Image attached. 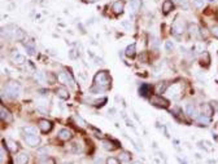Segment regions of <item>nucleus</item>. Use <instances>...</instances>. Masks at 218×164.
<instances>
[{"instance_id":"nucleus-12","label":"nucleus","mask_w":218,"mask_h":164,"mask_svg":"<svg viewBox=\"0 0 218 164\" xmlns=\"http://www.w3.org/2000/svg\"><path fill=\"white\" fill-rule=\"evenodd\" d=\"M72 132L69 129H66V128H64V129H61L60 132H58V138L62 141H68L72 138Z\"/></svg>"},{"instance_id":"nucleus-27","label":"nucleus","mask_w":218,"mask_h":164,"mask_svg":"<svg viewBox=\"0 0 218 164\" xmlns=\"http://www.w3.org/2000/svg\"><path fill=\"white\" fill-rule=\"evenodd\" d=\"M166 87H167L166 82H162V83H161V84H158V85H157V88H156V91H157V93H164V92L166 91Z\"/></svg>"},{"instance_id":"nucleus-10","label":"nucleus","mask_w":218,"mask_h":164,"mask_svg":"<svg viewBox=\"0 0 218 164\" xmlns=\"http://www.w3.org/2000/svg\"><path fill=\"white\" fill-rule=\"evenodd\" d=\"M12 60H13V62L18 63V65H22V63L26 62V57H25V56H22V54H19V53H17V51H15L12 53Z\"/></svg>"},{"instance_id":"nucleus-36","label":"nucleus","mask_w":218,"mask_h":164,"mask_svg":"<svg viewBox=\"0 0 218 164\" xmlns=\"http://www.w3.org/2000/svg\"><path fill=\"white\" fill-rule=\"evenodd\" d=\"M107 164H119V162L116 159V158H109L107 160Z\"/></svg>"},{"instance_id":"nucleus-6","label":"nucleus","mask_w":218,"mask_h":164,"mask_svg":"<svg viewBox=\"0 0 218 164\" xmlns=\"http://www.w3.org/2000/svg\"><path fill=\"white\" fill-rule=\"evenodd\" d=\"M57 78L61 83H64V84H69L70 87H74V80H73V78L68 73H64L62 71V73H60L57 75Z\"/></svg>"},{"instance_id":"nucleus-3","label":"nucleus","mask_w":218,"mask_h":164,"mask_svg":"<svg viewBox=\"0 0 218 164\" xmlns=\"http://www.w3.org/2000/svg\"><path fill=\"white\" fill-rule=\"evenodd\" d=\"M4 92L9 98H16V97H18L19 92H21V87H19V84L17 82H9L5 85Z\"/></svg>"},{"instance_id":"nucleus-5","label":"nucleus","mask_w":218,"mask_h":164,"mask_svg":"<svg viewBox=\"0 0 218 164\" xmlns=\"http://www.w3.org/2000/svg\"><path fill=\"white\" fill-rule=\"evenodd\" d=\"M173 32H174L175 35H179L182 32L184 31V21L183 19H181V17H177L174 21V23H173V27H171Z\"/></svg>"},{"instance_id":"nucleus-16","label":"nucleus","mask_w":218,"mask_h":164,"mask_svg":"<svg viewBox=\"0 0 218 164\" xmlns=\"http://www.w3.org/2000/svg\"><path fill=\"white\" fill-rule=\"evenodd\" d=\"M140 8V0H130V10L131 13H136Z\"/></svg>"},{"instance_id":"nucleus-40","label":"nucleus","mask_w":218,"mask_h":164,"mask_svg":"<svg viewBox=\"0 0 218 164\" xmlns=\"http://www.w3.org/2000/svg\"><path fill=\"white\" fill-rule=\"evenodd\" d=\"M70 57L72 58H75V51L73 49V51H70Z\"/></svg>"},{"instance_id":"nucleus-32","label":"nucleus","mask_w":218,"mask_h":164,"mask_svg":"<svg viewBox=\"0 0 218 164\" xmlns=\"http://www.w3.org/2000/svg\"><path fill=\"white\" fill-rule=\"evenodd\" d=\"M74 120L77 121V123H79V126H81V127H86V121L83 120V119L81 118V116L75 115V116H74Z\"/></svg>"},{"instance_id":"nucleus-39","label":"nucleus","mask_w":218,"mask_h":164,"mask_svg":"<svg viewBox=\"0 0 218 164\" xmlns=\"http://www.w3.org/2000/svg\"><path fill=\"white\" fill-rule=\"evenodd\" d=\"M212 34H213L216 38H218V26L212 27Z\"/></svg>"},{"instance_id":"nucleus-11","label":"nucleus","mask_w":218,"mask_h":164,"mask_svg":"<svg viewBox=\"0 0 218 164\" xmlns=\"http://www.w3.org/2000/svg\"><path fill=\"white\" fill-rule=\"evenodd\" d=\"M39 128H40L42 132L47 133V132H49V130L52 129V123H51V121L44 120V119H43V120L39 121Z\"/></svg>"},{"instance_id":"nucleus-28","label":"nucleus","mask_w":218,"mask_h":164,"mask_svg":"<svg viewBox=\"0 0 218 164\" xmlns=\"http://www.w3.org/2000/svg\"><path fill=\"white\" fill-rule=\"evenodd\" d=\"M24 132L26 134H36V128L35 127H25Z\"/></svg>"},{"instance_id":"nucleus-31","label":"nucleus","mask_w":218,"mask_h":164,"mask_svg":"<svg viewBox=\"0 0 218 164\" xmlns=\"http://www.w3.org/2000/svg\"><path fill=\"white\" fill-rule=\"evenodd\" d=\"M40 164H56L55 162V159L53 158H44V159H42L40 160Z\"/></svg>"},{"instance_id":"nucleus-34","label":"nucleus","mask_w":218,"mask_h":164,"mask_svg":"<svg viewBox=\"0 0 218 164\" xmlns=\"http://www.w3.org/2000/svg\"><path fill=\"white\" fill-rule=\"evenodd\" d=\"M152 39V43H151V47H152L153 49H156L158 47V40H157V38H151Z\"/></svg>"},{"instance_id":"nucleus-25","label":"nucleus","mask_w":218,"mask_h":164,"mask_svg":"<svg viewBox=\"0 0 218 164\" xmlns=\"http://www.w3.org/2000/svg\"><path fill=\"white\" fill-rule=\"evenodd\" d=\"M103 147H104L105 150L112 151V150H114L117 146H113V142H112V141H103Z\"/></svg>"},{"instance_id":"nucleus-19","label":"nucleus","mask_w":218,"mask_h":164,"mask_svg":"<svg viewBox=\"0 0 218 164\" xmlns=\"http://www.w3.org/2000/svg\"><path fill=\"white\" fill-rule=\"evenodd\" d=\"M29 162V155L26 152H21L17 155V164H26Z\"/></svg>"},{"instance_id":"nucleus-38","label":"nucleus","mask_w":218,"mask_h":164,"mask_svg":"<svg viewBox=\"0 0 218 164\" xmlns=\"http://www.w3.org/2000/svg\"><path fill=\"white\" fill-rule=\"evenodd\" d=\"M81 150H82V147L78 146V143H73V151L77 152V151H81Z\"/></svg>"},{"instance_id":"nucleus-14","label":"nucleus","mask_w":218,"mask_h":164,"mask_svg":"<svg viewBox=\"0 0 218 164\" xmlns=\"http://www.w3.org/2000/svg\"><path fill=\"white\" fill-rule=\"evenodd\" d=\"M24 47H25V49H26L27 54H30V56L35 54V44H34V41H25Z\"/></svg>"},{"instance_id":"nucleus-18","label":"nucleus","mask_w":218,"mask_h":164,"mask_svg":"<svg viewBox=\"0 0 218 164\" xmlns=\"http://www.w3.org/2000/svg\"><path fill=\"white\" fill-rule=\"evenodd\" d=\"M173 7H174V5H173V1H171V0H165L164 4H162V10H164L165 14H167V13H169L170 10L173 9Z\"/></svg>"},{"instance_id":"nucleus-30","label":"nucleus","mask_w":218,"mask_h":164,"mask_svg":"<svg viewBox=\"0 0 218 164\" xmlns=\"http://www.w3.org/2000/svg\"><path fill=\"white\" fill-rule=\"evenodd\" d=\"M8 147H9V150L12 152H16L18 150V146H17V143L16 142H13V141H9V142H8Z\"/></svg>"},{"instance_id":"nucleus-4","label":"nucleus","mask_w":218,"mask_h":164,"mask_svg":"<svg viewBox=\"0 0 218 164\" xmlns=\"http://www.w3.org/2000/svg\"><path fill=\"white\" fill-rule=\"evenodd\" d=\"M151 104L155 105V106H157V107H162V109H166V107L169 106V102H167V99H165L164 97L158 96V94L151 97Z\"/></svg>"},{"instance_id":"nucleus-8","label":"nucleus","mask_w":218,"mask_h":164,"mask_svg":"<svg viewBox=\"0 0 218 164\" xmlns=\"http://www.w3.org/2000/svg\"><path fill=\"white\" fill-rule=\"evenodd\" d=\"M0 118H1V120L3 121H5V123H12V120H13V116H12V114L9 113V110L8 109H5L4 106H1L0 107Z\"/></svg>"},{"instance_id":"nucleus-41","label":"nucleus","mask_w":218,"mask_h":164,"mask_svg":"<svg viewBox=\"0 0 218 164\" xmlns=\"http://www.w3.org/2000/svg\"><path fill=\"white\" fill-rule=\"evenodd\" d=\"M4 160V147H1V162Z\"/></svg>"},{"instance_id":"nucleus-15","label":"nucleus","mask_w":218,"mask_h":164,"mask_svg":"<svg viewBox=\"0 0 218 164\" xmlns=\"http://www.w3.org/2000/svg\"><path fill=\"white\" fill-rule=\"evenodd\" d=\"M201 110H203V115L208 116V118H210V116L213 115V107H212L209 104L201 105Z\"/></svg>"},{"instance_id":"nucleus-26","label":"nucleus","mask_w":218,"mask_h":164,"mask_svg":"<svg viewBox=\"0 0 218 164\" xmlns=\"http://www.w3.org/2000/svg\"><path fill=\"white\" fill-rule=\"evenodd\" d=\"M190 34H191L192 36H199V27H197L196 25H191V26H190Z\"/></svg>"},{"instance_id":"nucleus-17","label":"nucleus","mask_w":218,"mask_h":164,"mask_svg":"<svg viewBox=\"0 0 218 164\" xmlns=\"http://www.w3.org/2000/svg\"><path fill=\"white\" fill-rule=\"evenodd\" d=\"M56 93H57L58 97H61L62 99H68L69 98V92L65 89V88L62 87H58L57 89H56Z\"/></svg>"},{"instance_id":"nucleus-2","label":"nucleus","mask_w":218,"mask_h":164,"mask_svg":"<svg viewBox=\"0 0 218 164\" xmlns=\"http://www.w3.org/2000/svg\"><path fill=\"white\" fill-rule=\"evenodd\" d=\"M94 83L101 88H107L110 84V78L108 76L107 71H99L94 78Z\"/></svg>"},{"instance_id":"nucleus-37","label":"nucleus","mask_w":218,"mask_h":164,"mask_svg":"<svg viewBox=\"0 0 218 164\" xmlns=\"http://www.w3.org/2000/svg\"><path fill=\"white\" fill-rule=\"evenodd\" d=\"M131 158V155H128L127 152H122V155H121V160H125V162H126V160H128Z\"/></svg>"},{"instance_id":"nucleus-7","label":"nucleus","mask_w":218,"mask_h":164,"mask_svg":"<svg viewBox=\"0 0 218 164\" xmlns=\"http://www.w3.org/2000/svg\"><path fill=\"white\" fill-rule=\"evenodd\" d=\"M25 141H26L27 145L31 146V147H35L40 143V138H39L36 134H26L25 136Z\"/></svg>"},{"instance_id":"nucleus-1","label":"nucleus","mask_w":218,"mask_h":164,"mask_svg":"<svg viewBox=\"0 0 218 164\" xmlns=\"http://www.w3.org/2000/svg\"><path fill=\"white\" fill-rule=\"evenodd\" d=\"M1 36L8 40H24L25 39V32L22 31L21 29H18L17 26L15 25H8L3 29V32H1Z\"/></svg>"},{"instance_id":"nucleus-13","label":"nucleus","mask_w":218,"mask_h":164,"mask_svg":"<svg viewBox=\"0 0 218 164\" xmlns=\"http://www.w3.org/2000/svg\"><path fill=\"white\" fill-rule=\"evenodd\" d=\"M151 91H152V87L149 84H142L139 88V94L143 97H148L151 94Z\"/></svg>"},{"instance_id":"nucleus-24","label":"nucleus","mask_w":218,"mask_h":164,"mask_svg":"<svg viewBox=\"0 0 218 164\" xmlns=\"http://www.w3.org/2000/svg\"><path fill=\"white\" fill-rule=\"evenodd\" d=\"M34 78H35L36 80H38L39 83H44V82H46V76H44V74L40 73V71H35Z\"/></svg>"},{"instance_id":"nucleus-33","label":"nucleus","mask_w":218,"mask_h":164,"mask_svg":"<svg viewBox=\"0 0 218 164\" xmlns=\"http://www.w3.org/2000/svg\"><path fill=\"white\" fill-rule=\"evenodd\" d=\"M165 48H166V51H171L173 48H174V44H173V41H166L165 43Z\"/></svg>"},{"instance_id":"nucleus-22","label":"nucleus","mask_w":218,"mask_h":164,"mask_svg":"<svg viewBox=\"0 0 218 164\" xmlns=\"http://www.w3.org/2000/svg\"><path fill=\"white\" fill-rule=\"evenodd\" d=\"M209 62H210L209 53L208 52H203V54H201V65L204 63V66H209Z\"/></svg>"},{"instance_id":"nucleus-35","label":"nucleus","mask_w":218,"mask_h":164,"mask_svg":"<svg viewBox=\"0 0 218 164\" xmlns=\"http://www.w3.org/2000/svg\"><path fill=\"white\" fill-rule=\"evenodd\" d=\"M177 3L179 5L184 8V9H188V4H187V0H177Z\"/></svg>"},{"instance_id":"nucleus-42","label":"nucleus","mask_w":218,"mask_h":164,"mask_svg":"<svg viewBox=\"0 0 218 164\" xmlns=\"http://www.w3.org/2000/svg\"><path fill=\"white\" fill-rule=\"evenodd\" d=\"M86 1H90V3H94V1H96V0H86Z\"/></svg>"},{"instance_id":"nucleus-9","label":"nucleus","mask_w":218,"mask_h":164,"mask_svg":"<svg viewBox=\"0 0 218 164\" xmlns=\"http://www.w3.org/2000/svg\"><path fill=\"white\" fill-rule=\"evenodd\" d=\"M186 113H187V115H188L190 118H192V119H197V116H199V115H197V114H199V113H197V109L191 104L186 106Z\"/></svg>"},{"instance_id":"nucleus-21","label":"nucleus","mask_w":218,"mask_h":164,"mask_svg":"<svg viewBox=\"0 0 218 164\" xmlns=\"http://www.w3.org/2000/svg\"><path fill=\"white\" fill-rule=\"evenodd\" d=\"M122 10H124V3L122 1H116L113 4V12L114 13H122Z\"/></svg>"},{"instance_id":"nucleus-43","label":"nucleus","mask_w":218,"mask_h":164,"mask_svg":"<svg viewBox=\"0 0 218 164\" xmlns=\"http://www.w3.org/2000/svg\"><path fill=\"white\" fill-rule=\"evenodd\" d=\"M133 164H140V163H139V162H135V163H133Z\"/></svg>"},{"instance_id":"nucleus-20","label":"nucleus","mask_w":218,"mask_h":164,"mask_svg":"<svg viewBox=\"0 0 218 164\" xmlns=\"http://www.w3.org/2000/svg\"><path fill=\"white\" fill-rule=\"evenodd\" d=\"M135 52H136V45L135 44H131V45H128L126 48V51H125V54L127 56V57H134L135 56Z\"/></svg>"},{"instance_id":"nucleus-23","label":"nucleus","mask_w":218,"mask_h":164,"mask_svg":"<svg viewBox=\"0 0 218 164\" xmlns=\"http://www.w3.org/2000/svg\"><path fill=\"white\" fill-rule=\"evenodd\" d=\"M197 121H199L200 124H204V126H208L209 124V121H210V118H208V116H205V115H199L197 116Z\"/></svg>"},{"instance_id":"nucleus-29","label":"nucleus","mask_w":218,"mask_h":164,"mask_svg":"<svg viewBox=\"0 0 218 164\" xmlns=\"http://www.w3.org/2000/svg\"><path fill=\"white\" fill-rule=\"evenodd\" d=\"M192 4H194L196 8L201 9V8L205 5V0H192Z\"/></svg>"}]
</instances>
